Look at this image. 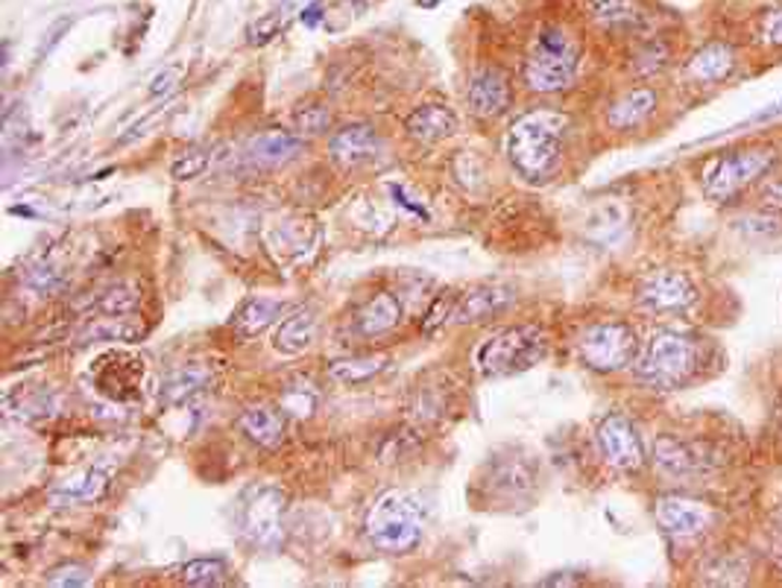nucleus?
Masks as SVG:
<instances>
[{"instance_id": "1", "label": "nucleus", "mask_w": 782, "mask_h": 588, "mask_svg": "<svg viewBox=\"0 0 782 588\" xmlns=\"http://www.w3.org/2000/svg\"><path fill=\"white\" fill-rule=\"evenodd\" d=\"M569 126H572L569 114L551 109H537L516 118L504 135V150L518 176L528 182H542L551 176L563 161Z\"/></svg>"}, {"instance_id": "2", "label": "nucleus", "mask_w": 782, "mask_h": 588, "mask_svg": "<svg viewBox=\"0 0 782 588\" xmlns=\"http://www.w3.org/2000/svg\"><path fill=\"white\" fill-rule=\"evenodd\" d=\"M698 343L688 334L662 328L653 331L648 346L636 357V378L650 390H680L698 372Z\"/></svg>"}, {"instance_id": "3", "label": "nucleus", "mask_w": 782, "mask_h": 588, "mask_svg": "<svg viewBox=\"0 0 782 588\" xmlns=\"http://www.w3.org/2000/svg\"><path fill=\"white\" fill-rule=\"evenodd\" d=\"M548 355V334L537 326L501 328L475 352V369L484 378H510L528 372Z\"/></svg>"}, {"instance_id": "4", "label": "nucleus", "mask_w": 782, "mask_h": 588, "mask_svg": "<svg viewBox=\"0 0 782 588\" xmlns=\"http://www.w3.org/2000/svg\"><path fill=\"white\" fill-rule=\"evenodd\" d=\"M367 539L384 553L414 551L423 539V513L405 492H384L367 513Z\"/></svg>"}, {"instance_id": "5", "label": "nucleus", "mask_w": 782, "mask_h": 588, "mask_svg": "<svg viewBox=\"0 0 782 588\" xmlns=\"http://www.w3.org/2000/svg\"><path fill=\"white\" fill-rule=\"evenodd\" d=\"M581 47L572 41L566 29L548 27L534 41V50L525 62V83L530 91L554 94L575 83Z\"/></svg>"}, {"instance_id": "6", "label": "nucleus", "mask_w": 782, "mask_h": 588, "mask_svg": "<svg viewBox=\"0 0 782 588\" xmlns=\"http://www.w3.org/2000/svg\"><path fill=\"white\" fill-rule=\"evenodd\" d=\"M777 152L768 147H747V150L721 152L707 161L704 168V194L712 203H730L735 194H742L747 185H754L773 168Z\"/></svg>"}, {"instance_id": "7", "label": "nucleus", "mask_w": 782, "mask_h": 588, "mask_svg": "<svg viewBox=\"0 0 782 588\" xmlns=\"http://www.w3.org/2000/svg\"><path fill=\"white\" fill-rule=\"evenodd\" d=\"M577 355L595 372H622L639 357L636 331L624 322H598L581 334Z\"/></svg>"}, {"instance_id": "8", "label": "nucleus", "mask_w": 782, "mask_h": 588, "mask_svg": "<svg viewBox=\"0 0 782 588\" xmlns=\"http://www.w3.org/2000/svg\"><path fill=\"white\" fill-rule=\"evenodd\" d=\"M284 510L288 498L279 486L265 483L249 489L241 504V532L246 542L261 551H276L284 539Z\"/></svg>"}, {"instance_id": "9", "label": "nucleus", "mask_w": 782, "mask_h": 588, "mask_svg": "<svg viewBox=\"0 0 782 588\" xmlns=\"http://www.w3.org/2000/svg\"><path fill=\"white\" fill-rule=\"evenodd\" d=\"M595 439H598V449H601L607 466H613L615 471H639L645 463V445H642L639 430L622 413L603 416L595 430Z\"/></svg>"}, {"instance_id": "10", "label": "nucleus", "mask_w": 782, "mask_h": 588, "mask_svg": "<svg viewBox=\"0 0 782 588\" xmlns=\"http://www.w3.org/2000/svg\"><path fill=\"white\" fill-rule=\"evenodd\" d=\"M636 302L653 314H680L698 302V290L692 284L686 272L657 270L645 275L636 290Z\"/></svg>"}, {"instance_id": "11", "label": "nucleus", "mask_w": 782, "mask_h": 588, "mask_svg": "<svg viewBox=\"0 0 782 588\" xmlns=\"http://www.w3.org/2000/svg\"><path fill=\"white\" fill-rule=\"evenodd\" d=\"M657 522L671 539H695V536L709 530L712 510L695 501V498L665 495L657 501Z\"/></svg>"}, {"instance_id": "12", "label": "nucleus", "mask_w": 782, "mask_h": 588, "mask_svg": "<svg viewBox=\"0 0 782 588\" xmlns=\"http://www.w3.org/2000/svg\"><path fill=\"white\" fill-rule=\"evenodd\" d=\"M381 150H384L381 135L369 123H350L331 135V159L346 170L376 161Z\"/></svg>"}, {"instance_id": "13", "label": "nucleus", "mask_w": 782, "mask_h": 588, "mask_svg": "<svg viewBox=\"0 0 782 588\" xmlns=\"http://www.w3.org/2000/svg\"><path fill=\"white\" fill-rule=\"evenodd\" d=\"M513 302H516V290L513 287L484 284V287L463 293L461 299H457L452 322H457V326H478V322H487V319L501 314V310H508Z\"/></svg>"}, {"instance_id": "14", "label": "nucleus", "mask_w": 782, "mask_h": 588, "mask_svg": "<svg viewBox=\"0 0 782 588\" xmlns=\"http://www.w3.org/2000/svg\"><path fill=\"white\" fill-rule=\"evenodd\" d=\"M472 114L478 118H499L510 109V83L508 76L496 68H484L472 76L469 91H466Z\"/></svg>"}, {"instance_id": "15", "label": "nucleus", "mask_w": 782, "mask_h": 588, "mask_svg": "<svg viewBox=\"0 0 782 588\" xmlns=\"http://www.w3.org/2000/svg\"><path fill=\"white\" fill-rule=\"evenodd\" d=\"M457 126H461V123H457V114L443 103L416 106L405 121L407 135L419 140V144H440V140L452 138Z\"/></svg>"}, {"instance_id": "16", "label": "nucleus", "mask_w": 782, "mask_h": 588, "mask_svg": "<svg viewBox=\"0 0 782 588\" xmlns=\"http://www.w3.org/2000/svg\"><path fill=\"white\" fill-rule=\"evenodd\" d=\"M288 413L279 411V407H270V404H253L241 413V430L246 433V439H253L258 449H279L284 439V430H288Z\"/></svg>"}, {"instance_id": "17", "label": "nucleus", "mask_w": 782, "mask_h": 588, "mask_svg": "<svg viewBox=\"0 0 782 588\" xmlns=\"http://www.w3.org/2000/svg\"><path fill=\"white\" fill-rule=\"evenodd\" d=\"M305 147V138H300L296 132H261L249 140L246 147V159L258 164V168H279L284 161L296 159Z\"/></svg>"}, {"instance_id": "18", "label": "nucleus", "mask_w": 782, "mask_h": 588, "mask_svg": "<svg viewBox=\"0 0 782 588\" xmlns=\"http://www.w3.org/2000/svg\"><path fill=\"white\" fill-rule=\"evenodd\" d=\"M735 68V50L724 41H709L688 59L686 76L692 83L700 85H716L724 83L726 76L733 74Z\"/></svg>"}, {"instance_id": "19", "label": "nucleus", "mask_w": 782, "mask_h": 588, "mask_svg": "<svg viewBox=\"0 0 782 588\" xmlns=\"http://www.w3.org/2000/svg\"><path fill=\"white\" fill-rule=\"evenodd\" d=\"M402 322V302L393 293H376L364 308L355 314L352 331L358 336H381Z\"/></svg>"}, {"instance_id": "20", "label": "nucleus", "mask_w": 782, "mask_h": 588, "mask_svg": "<svg viewBox=\"0 0 782 588\" xmlns=\"http://www.w3.org/2000/svg\"><path fill=\"white\" fill-rule=\"evenodd\" d=\"M653 460H657V468L665 471L669 477H692L698 475L700 468H707V460L700 457L698 449L677 437L657 439V445H653Z\"/></svg>"}, {"instance_id": "21", "label": "nucleus", "mask_w": 782, "mask_h": 588, "mask_svg": "<svg viewBox=\"0 0 782 588\" xmlns=\"http://www.w3.org/2000/svg\"><path fill=\"white\" fill-rule=\"evenodd\" d=\"M317 328H320V319L311 308L296 310L293 317H288L282 326L276 328L273 334V348L282 352V355H302L305 348L314 346L317 340Z\"/></svg>"}, {"instance_id": "22", "label": "nucleus", "mask_w": 782, "mask_h": 588, "mask_svg": "<svg viewBox=\"0 0 782 588\" xmlns=\"http://www.w3.org/2000/svg\"><path fill=\"white\" fill-rule=\"evenodd\" d=\"M653 109H657V94L650 91V88H633V91H627L610 106L607 123H610V130L619 132L636 130V126L648 121Z\"/></svg>"}, {"instance_id": "23", "label": "nucleus", "mask_w": 782, "mask_h": 588, "mask_svg": "<svg viewBox=\"0 0 782 588\" xmlns=\"http://www.w3.org/2000/svg\"><path fill=\"white\" fill-rule=\"evenodd\" d=\"M109 489V475L100 468H88L85 475L68 480L59 489L50 492V504L53 506H80V504H97Z\"/></svg>"}, {"instance_id": "24", "label": "nucleus", "mask_w": 782, "mask_h": 588, "mask_svg": "<svg viewBox=\"0 0 782 588\" xmlns=\"http://www.w3.org/2000/svg\"><path fill=\"white\" fill-rule=\"evenodd\" d=\"M282 314H284L282 302L270 299V296H249V299L235 310L232 328H235L241 336H255L261 334L265 328L273 326Z\"/></svg>"}, {"instance_id": "25", "label": "nucleus", "mask_w": 782, "mask_h": 588, "mask_svg": "<svg viewBox=\"0 0 782 588\" xmlns=\"http://www.w3.org/2000/svg\"><path fill=\"white\" fill-rule=\"evenodd\" d=\"M215 381V375L208 366H182L176 372H170L161 383V402L164 404H182L188 402L191 395H197Z\"/></svg>"}, {"instance_id": "26", "label": "nucleus", "mask_w": 782, "mask_h": 588, "mask_svg": "<svg viewBox=\"0 0 782 588\" xmlns=\"http://www.w3.org/2000/svg\"><path fill=\"white\" fill-rule=\"evenodd\" d=\"M387 369L384 355H369V357H346V360H334L329 366V378L340 387H361L369 383L376 375Z\"/></svg>"}, {"instance_id": "27", "label": "nucleus", "mask_w": 782, "mask_h": 588, "mask_svg": "<svg viewBox=\"0 0 782 588\" xmlns=\"http://www.w3.org/2000/svg\"><path fill=\"white\" fill-rule=\"evenodd\" d=\"M589 10L598 24L610 29H636L645 21V12L636 0H589Z\"/></svg>"}, {"instance_id": "28", "label": "nucleus", "mask_w": 782, "mask_h": 588, "mask_svg": "<svg viewBox=\"0 0 782 588\" xmlns=\"http://www.w3.org/2000/svg\"><path fill=\"white\" fill-rule=\"evenodd\" d=\"M144 334V328L130 326L126 317H97L83 328L80 343H95V340H138Z\"/></svg>"}, {"instance_id": "29", "label": "nucleus", "mask_w": 782, "mask_h": 588, "mask_svg": "<svg viewBox=\"0 0 782 588\" xmlns=\"http://www.w3.org/2000/svg\"><path fill=\"white\" fill-rule=\"evenodd\" d=\"M176 579L185 586H220L227 583V565L220 560H191L176 568Z\"/></svg>"}, {"instance_id": "30", "label": "nucleus", "mask_w": 782, "mask_h": 588, "mask_svg": "<svg viewBox=\"0 0 782 588\" xmlns=\"http://www.w3.org/2000/svg\"><path fill=\"white\" fill-rule=\"evenodd\" d=\"M142 302V293L133 287V284H121V287L106 290L103 296L95 302L97 314H106V317H130Z\"/></svg>"}, {"instance_id": "31", "label": "nucleus", "mask_w": 782, "mask_h": 588, "mask_svg": "<svg viewBox=\"0 0 782 588\" xmlns=\"http://www.w3.org/2000/svg\"><path fill=\"white\" fill-rule=\"evenodd\" d=\"M293 130L300 138H320L331 130V112L322 103L302 106L300 112L293 114Z\"/></svg>"}, {"instance_id": "32", "label": "nucleus", "mask_w": 782, "mask_h": 588, "mask_svg": "<svg viewBox=\"0 0 782 588\" xmlns=\"http://www.w3.org/2000/svg\"><path fill=\"white\" fill-rule=\"evenodd\" d=\"M314 407H317V390H314L311 381L291 383V387L284 390V399H282L284 413H293V416H311Z\"/></svg>"}, {"instance_id": "33", "label": "nucleus", "mask_w": 782, "mask_h": 588, "mask_svg": "<svg viewBox=\"0 0 782 588\" xmlns=\"http://www.w3.org/2000/svg\"><path fill=\"white\" fill-rule=\"evenodd\" d=\"M211 164V152L203 150V147H194V150H185L180 159L173 161V168H170V176L180 179H197L199 173H206V168Z\"/></svg>"}, {"instance_id": "34", "label": "nucleus", "mask_w": 782, "mask_h": 588, "mask_svg": "<svg viewBox=\"0 0 782 588\" xmlns=\"http://www.w3.org/2000/svg\"><path fill=\"white\" fill-rule=\"evenodd\" d=\"M284 21H288V7L267 12L265 19H258L253 27H249V45H267V41H273V38L279 36V29L284 27Z\"/></svg>"}, {"instance_id": "35", "label": "nucleus", "mask_w": 782, "mask_h": 588, "mask_svg": "<svg viewBox=\"0 0 782 588\" xmlns=\"http://www.w3.org/2000/svg\"><path fill=\"white\" fill-rule=\"evenodd\" d=\"M27 284L29 287L41 290V293H57V290L65 287V279H62V272H59L57 267H50V264H36V267H29Z\"/></svg>"}, {"instance_id": "36", "label": "nucleus", "mask_w": 782, "mask_h": 588, "mask_svg": "<svg viewBox=\"0 0 782 588\" xmlns=\"http://www.w3.org/2000/svg\"><path fill=\"white\" fill-rule=\"evenodd\" d=\"M454 308H457V299H454V296H437V299L431 302V308H428V314H425V319H423L425 334H433L437 328L445 326V322H449V319L454 317Z\"/></svg>"}, {"instance_id": "37", "label": "nucleus", "mask_w": 782, "mask_h": 588, "mask_svg": "<svg viewBox=\"0 0 782 588\" xmlns=\"http://www.w3.org/2000/svg\"><path fill=\"white\" fill-rule=\"evenodd\" d=\"M669 50H665V45H660V41H653V45L648 47H642L639 53H636V68H639L642 74H650V71H660L665 62H669Z\"/></svg>"}, {"instance_id": "38", "label": "nucleus", "mask_w": 782, "mask_h": 588, "mask_svg": "<svg viewBox=\"0 0 782 588\" xmlns=\"http://www.w3.org/2000/svg\"><path fill=\"white\" fill-rule=\"evenodd\" d=\"M88 571L83 565H62V568L50 571L48 577V586H59V588H68V586H88Z\"/></svg>"}, {"instance_id": "39", "label": "nucleus", "mask_w": 782, "mask_h": 588, "mask_svg": "<svg viewBox=\"0 0 782 588\" xmlns=\"http://www.w3.org/2000/svg\"><path fill=\"white\" fill-rule=\"evenodd\" d=\"M759 36L768 47H782V7L765 12L759 21Z\"/></svg>"}, {"instance_id": "40", "label": "nucleus", "mask_w": 782, "mask_h": 588, "mask_svg": "<svg viewBox=\"0 0 782 588\" xmlns=\"http://www.w3.org/2000/svg\"><path fill=\"white\" fill-rule=\"evenodd\" d=\"M180 74H182L180 65H173V68H168V71H161V74L156 76V79H152V85H150L152 97L173 91V88H176V83H180Z\"/></svg>"}, {"instance_id": "41", "label": "nucleus", "mask_w": 782, "mask_h": 588, "mask_svg": "<svg viewBox=\"0 0 782 588\" xmlns=\"http://www.w3.org/2000/svg\"><path fill=\"white\" fill-rule=\"evenodd\" d=\"M762 203H765V206L782 208V182H771V185L765 187Z\"/></svg>"}]
</instances>
